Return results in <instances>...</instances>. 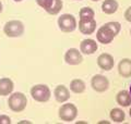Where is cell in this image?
I'll return each instance as SVG.
<instances>
[{
	"label": "cell",
	"mask_w": 131,
	"mask_h": 124,
	"mask_svg": "<svg viewBox=\"0 0 131 124\" xmlns=\"http://www.w3.org/2000/svg\"><path fill=\"white\" fill-rule=\"evenodd\" d=\"M120 23L118 22H108L105 25L101 26L96 33V38L103 45H108L114 40L120 32Z\"/></svg>",
	"instance_id": "obj_1"
},
{
	"label": "cell",
	"mask_w": 131,
	"mask_h": 124,
	"mask_svg": "<svg viewBox=\"0 0 131 124\" xmlns=\"http://www.w3.org/2000/svg\"><path fill=\"white\" fill-rule=\"evenodd\" d=\"M26 105H27L26 96L20 92L11 94L9 99H8V106H9L10 110H12L13 112H22L26 108Z\"/></svg>",
	"instance_id": "obj_2"
},
{
	"label": "cell",
	"mask_w": 131,
	"mask_h": 124,
	"mask_svg": "<svg viewBox=\"0 0 131 124\" xmlns=\"http://www.w3.org/2000/svg\"><path fill=\"white\" fill-rule=\"evenodd\" d=\"M50 89L45 84H37L31 88V96L35 101L46 102L50 98Z\"/></svg>",
	"instance_id": "obj_3"
},
{
	"label": "cell",
	"mask_w": 131,
	"mask_h": 124,
	"mask_svg": "<svg viewBox=\"0 0 131 124\" xmlns=\"http://www.w3.org/2000/svg\"><path fill=\"white\" fill-rule=\"evenodd\" d=\"M3 32L8 37H12V38L13 37H20L24 33V25L21 21L18 20L9 21L5 24Z\"/></svg>",
	"instance_id": "obj_4"
},
{
	"label": "cell",
	"mask_w": 131,
	"mask_h": 124,
	"mask_svg": "<svg viewBox=\"0 0 131 124\" xmlns=\"http://www.w3.org/2000/svg\"><path fill=\"white\" fill-rule=\"evenodd\" d=\"M58 27L63 33H71L77 28V20L72 14L64 13L58 18Z\"/></svg>",
	"instance_id": "obj_5"
},
{
	"label": "cell",
	"mask_w": 131,
	"mask_h": 124,
	"mask_svg": "<svg viewBox=\"0 0 131 124\" xmlns=\"http://www.w3.org/2000/svg\"><path fill=\"white\" fill-rule=\"evenodd\" d=\"M37 5L43 8L47 13L51 15H56L62 9V0H36Z\"/></svg>",
	"instance_id": "obj_6"
},
{
	"label": "cell",
	"mask_w": 131,
	"mask_h": 124,
	"mask_svg": "<svg viewBox=\"0 0 131 124\" xmlns=\"http://www.w3.org/2000/svg\"><path fill=\"white\" fill-rule=\"evenodd\" d=\"M58 115L61 119V121L64 122L74 121L78 115V108L73 103H63L59 108Z\"/></svg>",
	"instance_id": "obj_7"
},
{
	"label": "cell",
	"mask_w": 131,
	"mask_h": 124,
	"mask_svg": "<svg viewBox=\"0 0 131 124\" xmlns=\"http://www.w3.org/2000/svg\"><path fill=\"white\" fill-rule=\"evenodd\" d=\"M91 86L92 88L97 93H104L109 87V81L108 78L102 75V74H96L91 80Z\"/></svg>",
	"instance_id": "obj_8"
},
{
	"label": "cell",
	"mask_w": 131,
	"mask_h": 124,
	"mask_svg": "<svg viewBox=\"0 0 131 124\" xmlns=\"http://www.w3.org/2000/svg\"><path fill=\"white\" fill-rule=\"evenodd\" d=\"M64 61L70 65H79L83 61V57L77 48H70L64 53Z\"/></svg>",
	"instance_id": "obj_9"
},
{
	"label": "cell",
	"mask_w": 131,
	"mask_h": 124,
	"mask_svg": "<svg viewBox=\"0 0 131 124\" xmlns=\"http://www.w3.org/2000/svg\"><path fill=\"white\" fill-rule=\"evenodd\" d=\"M97 65L104 71H110L115 65L113 56L109 55V53H102V55H100L97 58Z\"/></svg>",
	"instance_id": "obj_10"
},
{
	"label": "cell",
	"mask_w": 131,
	"mask_h": 124,
	"mask_svg": "<svg viewBox=\"0 0 131 124\" xmlns=\"http://www.w3.org/2000/svg\"><path fill=\"white\" fill-rule=\"evenodd\" d=\"M54 96L57 102L63 103L70 98V90H69L64 85H58L54 90Z\"/></svg>",
	"instance_id": "obj_11"
},
{
	"label": "cell",
	"mask_w": 131,
	"mask_h": 124,
	"mask_svg": "<svg viewBox=\"0 0 131 124\" xmlns=\"http://www.w3.org/2000/svg\"><path fill=\"white\" fill-rule=\"evenodd\" d=\"M97 43L94 39H84L80 44V51L84 55H93L97 50Z\"/></svg>",
	"instance_id": "obj_12"
},
{
	"label": "cell",
	"mask_w": 131,
	"mask_h": 124,
	"mask_svg": "<svg viewBox=\"0 0 131 124\" xmlns=\"http://www.w3.org/2000/svg\"><path fill=\"white\" fill-rule=\"evenodd\" d=\"M79 30L83 35H91L96 30V21L90 20V21H81L79 22Z\"/></svg>",
	"instance_id": "obj_13"
},
{
	"label": "cell",
	"mask_w": 131,
	"mask_h": 124,
	"mask_svg": "<svg viewBox=\"0 0 131 124\" xmlns=\"http://www.w3.org/2000/svg\"><path fill=\"white\" fill-rule=\"evenodd\" d=\"M14 84L9 77L0 78V96H8L13 92Z\"/></svg>",
	"instance_id": "obj_14"
},
{
	"label": "cell",
	"mask_w": 131,
	"mask_h": 124,
	"mask_svg": "<svg viewBox=\"0 0 131 124\" xmlns=\"http://www.w3.org/2000/svg\"><path fill=\"white\" fill-rule=\"evenodd\" d=\"M118 72L122 77H131V60L130 59H122L118 64Z\"/></svg>",
	"instance_id": "obj_15"
},
{
	"label": "cell",
	"mask_w": 131,
	"mask_h": 124,
	"mask_svg": "<svg viewBox=\"0 0 131 124\" xmlns=\"http://www.w3.org/2000/svg\"><path fill=\"white\" fill-rule=\"evenodd\" d=\"M116 101L121 107H129L131 105V95L127 90H120L116 96Z\"/></svg>",
	"instance_id": "obj_16"
},
{
	"label": "cell",
	"mask_w": 131,
	"mask_h": 124,
	"mask_svg": "<svg viewBox=\"0 0 131 124\" xmlns=\"http://www.w3.org/2000/svg\"><path fill=\"white\" fill-rule=\"evenodd\" d=\"M118 10V2L116 0H105L102 5V11L106 14H113Z\"/></svg>",
	"instance_id": "obj_17"
},
{
	"label": "cell",
	"mask_w": 131,
	"mask_h": 124,
	"mask_svg": "<svg viewBox=\"0 0 131 124\" xmlns=\"http://www.w3.org/2000/svg\"><path fill=\"white\" fill-rule=\"evenodd\" d=\"M70 90L74 94H82L85 90V83L80 78H74L70 83Z\"/></svg>",
	"instance_id": "obj_18"
},
{
	"label": "cell",
	"mask_w": 131,
	"mask_h": 124,
	"mask_svg": "<svg viewBox=\"0 0 131 124\" xmlns=\"http://www.w3.org/2000/svg\"><path fill=\"white\" fill-rule=\"evenodd\" d=\"M109 115H110V119H112L114 122H116V123L124 122L125 121V117H126L125 112L119 108H114L112 111H110Z\"/></svg>",
	"instance_id": "obj_19"
},
{
	"label": "cell",
	"mask_w": 131,
	"mask_h": 124,
	"mask_svg": "<svg viewBox=\"0 0 131 124\" xmlns=\"http://www.w3.org/2000/svg\"><path fill=\"white\" fill-rule=\"evenodd\" d=\"M79 15H80V20L81 21H90V20H93L94 16H95V12H94L93 9L89 7H84L82 8L79 12Z\"/></svg>",
	"instance_id": "obj_20"
},
{
	"label": "cell",
	"mask_w": 131,
	"mask_h": 124,
	"mask_svg": "<svg viewBox=\"0 0 131 124\" xmlns=\"http://www.w3.org/2000/svg\"><path fill=\"white\" fill-rule=\"evenodd\" d=\"M11 123V119L8 115H0V124H10Z\"/></svg>",
	"instance_id": "obj_21"
},
{
	"label": "cell",
	"mask_w": 131,
	"mask_h": 124,
	"mask_svg": "<svg viewBox=\"0 0 131 124\" xmlns=\"http://www.w3.org/2000/svg\"><path fill=\"white\" fill-rule=\"evenodd\" d=\"M125 19L128 21V22H131V6L125 12Z\"/></svg>",
	"instance_id": "obj_22"
},
{
	"label": "cell",
	"mask_w": 131,
	"mask_h": 124,
	"mask_svg": "<svg viewBox=\"0 0 131 124\" xmlns=\"http://www.w3.org/2000/svg\"><path fill=\"white\" fill-rule=\"evenodd\" d=\"M2 12V3H1V1H0V13Z\"/></svg>",
	"instance_id": "obj_23"
},
{
	"label": "cell",
	"mask_w": 131,
	"mask_h": 124,
	"mask_svg": "<svg viewBox=\"0 0 131 124\" xmlns=\"http://www.w3.org/2000/svg\"><path fill=\"white\" fill-rule=\"evenodd\" d=\"M15 2H20V1H22V0H14Z\"/></svg>",
	"instance_id": "obj_24"
},
{
	"label": "cell",
	"mask_w": 131,
	"mask_h": 124,
	"mask_svg": "<svg viewBox=\"0 0 131 124\" xmlns=\"http://www.w3.org/2000/svg\"><path fill=\"white\" fill-rule=\"evenodd\" d=\"M129 114H130V117H131V108H130V111H129Z\"/></svg>",
	"instance_id": "obj_25"
},
{
	"label": "cell",
	"mask_w": 131,
	"mask_h": 124,
	"mask_svg": "<svg viewBox=\"0 0 131 124\" xmlns=\"http://www.w3.org/2000/svg\"><path fill=\"white\" fill-rule=\"evenodd\" d=\"M92 1H95L96 2V1H100V0H92Z\"/></svg>",
	"instance_id": "obj_26"
},
{
	"label": "cell",
	"mask_w": 131,
	"mask_h": 124,
	"mask_svg": "<svg viewBox=\"0 0 131 124\" xmlns=\"http://www.w3.org/2000/svg\"><path fill=\"white\" fill-rule=\"evenodd\" d=\"M129 93H130V95H131V86H130V92H129Z\"/></svg>",
	"instance_id": "obj_27"
},
{
	"label": "cell",
	"mask_w": 131,
	"mask_h": 124,
	"mask_svg": "<svg viewBox=\"0 0 131 124\" xmlns=\"http://www.w3.org/2000/svg\"><path fill=\"white\" fill-rule=\"evenodd\" d=\"M130 34H131V30H130Z\"/></svg>",
	"instance_id": "obj_28"
}]
</instances>
